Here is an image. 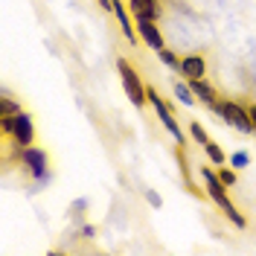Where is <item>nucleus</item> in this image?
<instances>
[{
	"label": "nucleus",
	"mask_w": 256,
	"mask_h": 256,
	"mask_svg": "<svg viewBox=\"0 0 256 256\" xmlns=\"http://www.w3.org/2000/svg\"><path fill=\"white\" fill-rule=\"evenodd\" d=\"M201 180H204V186H207V195L212 198V204L222 210L227 218H230V224H233V227H239V230H244V227H248V218H244V216L239 212V207L230 201L227 186L222 184L218 172H216V169H210V166H201Z\"/></svg>",
	"instance_id": "1"
},
{
	"label": "nucleus",
	"mask_w": 256,
	"mask_h": 256,
	"mask_svg": "<svg viewBox=\"0 0 256 256\" xmlns=\"http://www.w3.org/2000/svg\"><path fill=\"white\" fill-rule=\"evenodd\" d=\"M116 70H120V79H122V88H126V96L131 105H146L148 102V96H146V90H148V84H143V79H140V73L131 67V64L126 62V58H116Z\"/></svg>",
	"instance_id": "2"
},
{
	"label": "nucleus",
	"mask_w": 256,
	"mask_h": 256,
	"mask_svg": "<svg viewBox=\"0 0 256 256\" xmlns=\"http://www.w3.org/2000/svg\"><path fill=\"white\" fill-rule=\"evenodd\" d=\"M18 158H20V163L26 166V172H30L38 184H50V154L44 148H38V146L18 148Z\"/></svg>",
	"instance_id": "3"
},
{
	"label": "nucleus",
	"mask_w": 256,
	"mask_h": 256,
	"mask_svg": "<svg viewBox=\"0 0 256 256\" xmlns=\"http://www.w3.org/2000/svg\"><path fill=\"white\" fill-rule=\"evenodd\" d=\"M216 114L222 116L227 126H233L236 131H242V134H254V120H250V111H248L244 105H239L236 99H224V102H218Z\"/></svg>",
	"instance_id": "4"
},
{
	"label": "nucleus",
	"mask_w": 256,
	"mask_h": 256,
	"mask_svg": "<svg viewBox=\"0 0 256 256\" xmlns=\"http://www.w3.org/2000/svg\"><path fill=\"white\" fill-rule=\"evenodd\" d=\"M146 96H148L152 108H154V114H158V120L163 122V128H166V131H169V134L175 137V143L180 146V148H184V146H186V134H184V128L178 126V120H175V114L169 111V105H166V102L160 99V94L154 90V88H148V90H146Z\"/></svg>",
	"instance_id": "5"
},
{
	"label": "nucleus",
	"mask_w": 256,
	"mask_h": 256,
	"mask_svg": "<svg viewBox=\"0 0 256 256\" xmlns=\"http://www.w3.org/2000/svg\"><path fill=\"white\" fill-rule=\"evenodd\" d=\"M12 140H15L18 148H26V146L35 143V122L26 111L15 114V128H12Z\"/></svg>",
	"instance_id": "6"
},
{
	"label": "nucleus",
	"mask_w": 256,
	"mask_h": 256,
	"mask_svg": "<svg viewBox=\"0 0 256 256\" xmlns=\"http://www.w3.org/2000/svg\"><path fill=\"white\" fill-rule=\"evenodd\" d=\"M128 12L134 20H160L163 6L160 0H128Z\"/></svg>",
	"instance_id": "7"
},
{
	"label": "nucleus",
	"mask_w": 256,
	"mask_h": 256,
	"mask_svg": "<svg viewBox=\"0 0 256 256\" xmlns=\"http://www.w3.org/2000/svg\"><path fill=\"white\" fill-rule=\"evenodd\" d=\"M137 35H140V41L148 44V50H163L166 47V38H163V32H160V20H137Z\"/></svg>",
	"instance_id": "8"
},
{
	"label": "nucleus",
	"mask_w": 256,
	"mask_h": 256,
	"mask_svg": "<svg viewBox=\"0 0 256 256\" xmlns=\"http://www.w3.org/2000/svg\"><path fill=\"white\" fill-rule=\"evenodd\" d=\"M178 73H180L186 82L190 79H207V58L198 56V52L184 56V58H180V67H178Z\"/></svg>",
	"instance_id": "9"
},
{
	"label": "nucleus",
	"mask_w": 256,
	"mask_h": 256,
	"mask_svg": "<svg viewBox=\"0 0 256 256\" xmlns=\"http://www.w3.org/2000/svg\"><path fill=\"white\" fill-rule=\"evenodd\" d=\"M190 88H192V94H195V99L204 102L210 111L218 108V94H216V88H212L207 79H190Z\"/></svg>",
	"instance_id": "10"
},
{
	"label": "nucleus",
	"mask_w": 256,
	"mask_h": 256,
	"mask_svg": "<svg viewBox=\"0 0 256 256\" xmlns=\"http://www.w3.org/2000/svg\"><path fill=\"white\" fill-rule=\"evenodd\" d=\"M114 18H116V24H120L122 35L128 38V44H137V38H140V35H137L134 26H131V12L122 6V0H114Z\"/></svg>",
	"instance_id": "11"
},
{
	"label": "nucleus",
	"mask_w": 256,
	"mask_h": 256,
	"mask_svg": "<svg viewBox=\"0 0 256 256\" xmlns=\"http://www.w3.org/2000/svg\"><path fill=\"white\" fill-rule=\"evenodd\" d=\"M175 99L184 105V108H192V105H195V94H192L190 82H178L175 84Z\"/></svg>",
	"instance_id": "12"
},
{
	"label": "nucleus",
	"mask_w": 256,
	"mask_h": 256,
	"mask_svg": "<svg viewBox=\"0 0 256 256\" xmlns=\"http://www.w3.org/2000/svg\"><path fill=\"white\" fill-rule=\"evenodd\" d=\"M204 152H207V158H210L212 166H224V163H227V154L218 148V143H212V140H210V143L204 146Z\"/></svg>",
	"instance_id": "13"
},
{
	"label": "nucleus",
	"mask_w": 256,
	"mask_h": 256,
	"mask_svg": "<svg viewBox=\"0 0 256 256\" xmlns=\"http://www.w3.org/2000/svg\"><path fill=\"white\" fill-rule=\"evenodd\" d=\"M190 137H192V140H195L198 146H201V148L210 143V134L204 131V126H201L198 120H195V122H190Z\"/></svg>",
	"instance_id": "14"
},
{
	"label": "nucleus",
	"mask_w": 256,
	"mask_h": 256,
	"mask_svg": "<svg viewBox=\"0 0 256 256\" xmlns=\"http://www.w3.org/2000/svg\"><path fill=\"white\" fill-rule=\"evenodd\" d=\"M158 58H160L163 64H166V67H172V70H178V67H180V58H178V56H175V52H172L169 47L158 50Z\"/></svg>",
	"instance_id": "15"
},
{
	"label": "nucleus",
	"mask_w": 256,
	"mask_h": 256,
	"mask_svg": "<svg viewBox=\"0 0 256 256\" xmlns=\"http://www.w3.org/2000/svg\"><path fill=\"white\" fill-rule=\"evenodd\" d=\"M230 166H233L236 172H239V169H248V166H250V154H248V152H233V154H230Z\"/></svg>",
	"instance_id": "16"
},
{
	"label": "nucleus",
	"mask_w": 256,
	"mask_h": 256,
	"mask_svg": "<svg viewBox=\"0 0 256 256\" xmlns=\"http://www.w3.org/2000/svg\"><path fill=\"white\" fill-rule=\"evenodd\" d=\"M218 178H222V184L227 186V190H230V186H236V180H239V175H236V169H233V166H230V169L222 166V169H218Z\"/></svg>",
	"instance_id": "17"
},
{
	"label": "nucleus",
	"mask_w": 256,
	"mask_h": 256,
	"mask_svg": "<svg viewBox=\"0 0 256 256\" xmlns=\"http://www.w3.org/2000/svg\"><path fill=\"white\" fill-rule=\"evenodd\" d=\"M0 114H20V105H18L12 96H3L0 99Z\"/></svg>",
	"instance_id": "18"
},
{
	"label": "nucleus",
	"mask_w": 256,
	"mask_h": 256,
	"mask_svg": "<svg viewBox=\"0 0 256 256\" xmlns=\"http://www.w3.org/2000/svg\"><path fill=\"white\" fill-rule=\"evenodd\" d=\"M146 201H148V204H152L154 210H160V207H163V198H160V195H158L154 190H146Z\"/></svg>",
	"instance_id": "19"
},
{
	"label": "nucleus",
	"mask_w": 256,
	"mask_h": 256,
	"mask_svg": "<svg viewBox=\"0 0 256 256\" xmlns=\"http://www.w3.org/2000/svg\"><path fill=\"white\" fill-rule=\"evenodd\" d=\"M84 207H88V198H79V201H76V204L70 207V216H73V218H79L82 210H84Z\"/></svg>",
	"instance_id": "20"
},
{
	"label": "nucleus",
	"mask_w": 256,
	"mask_h": 256,
	"mask_svg": "<svg viewBox=\"0 0 256 256\" xmlns=\"http://www.w3.org/2000/svg\"><path fill=\"white\" fill-rule=\"evenodd\" d=\"M79 236H82V239H94V236H96V227H94V224H84V227L79 230Z\"/></svg>",
	"instance_id": "21"
},
{
	"label": "nucleus",
	"mask_w": 256,
	"mask_h": 256,
	"mask_svg": "<svg viewBox=\"0 0 256 256\" xmlns=\"http://www.w3.org/2000/svg\"><path fill=\"white\" fill-rule=\"evenodd\" d=\"M248 111H250V120H254V137H256V102L248 105Z\"/></svg>",
	"instance_id": "22"
},
{
	"label": "nucleus",
	"mask_w": 256,
	"mask_h": 256,
	"mask_svg": "<svg viewBox=\"0 0 256 256\" xmlns=\"http://www.w3.org/2000/svg\"><path fill=\"white\" fill-rule=\"evenodd\" d=\"M99 6H102L105 12H114V0H99Z\"/></svg>",
	"instance_id": "23"
}]
</instances>
